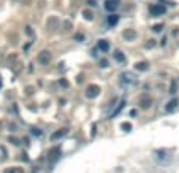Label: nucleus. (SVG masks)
<instances>
[{
  "label": "nucleus",
  "instance_id": "7",
  "mask_svg": "<svg viewBox=\"0 0 179 173\" xmlns=\"http://www.w3.org/2000/svg\"><path fill=\"white\" fill-rule=\"evenodd\" d=\"M177 105H179V102H177V100H176V99H174V100H171V102H170L168 105H166V106H165V111H168V113H171V111H173V110H174V108H176V106H177Z\"/></svg>",
  "mask_w": 179,
  "mask_h": 173
},
{
  "label": "nucleus",
  "instance_id": "4",
  "mask_svg": "<svg viewBox=\"0 0 179 173\" xmlns=\"http://www.w3.org/2000/svg\"><path fill=\"white\" fill-rule=\"evenodd\" d=\"M119 3H121V0H106V2H105V8L108 11H114L119 7Z\"/></svg>",
  "mask_w": 179,
  "mask_h": 173
},
{
  "label": "nucleus",
  "instance_id": "2",
  "mask_svg": "<svg viewBox=\"0 0 179 173\" xmlns=\"http://www.w3.org/2000/svg\"><path fill=\"white\" fill-rule=\"evenodd\" d=\"M98 94H100V87L97 84H91V86L86 89V95H87L89 99H95Z\"/></svg>",
  "mask_w": 179,
  "mask_h": 173
},
{
  "label": "nucleus",
  "instance_id": "3",
  "mask_svg": "<svg viewBox=\"0 0 179 173\" xmlns=\"http://www.w3.org/2000/svg\"><path fill=\"white\" fill-rule=\"evenodd\" d=\"M38 62L43 64V65L49 64V62H51V54H49L48 51H41L40 54H38Z\"/></svg>",
  "mask_w": 179,
  "mask_h": 173
},
{
  "label": "nucleus",
  "instance_id": "18",
  "mask_svg": "<svg viewBox=\"0 0 179 173\" xmlns=\"http://www.w3.org/2000/svg\"><path fill=\"white\" fill-rule=\"evenodd\" d=\"M152 29H154V32H160V30L163 29V26H162V24H155V26H154Z\"/></svg>",
  "mask_w": 179,
  "mask_h": 173
},
{
  "label": "nucleus",
  "instance_id": "19",
  "mask_svg": "<svg viewBox=\"0 0 179 173\" xmlns=\"http://www.w3.org/2000/svg\"><path fill=\"white\" fill-rule=\"evenodd\" d=\"M100 65H101V67H108V61H106V59H101V61H100Z\"/></svg>",
  "mask_w": 179,
  "mask_h": 173
},
{
  "label": "nucleus",
  "instance_id": "11",
  "mask_svg": "<svg viewBox=\"0 0 179 173\" xmlns=\"http://www.w3.org/2000/svg\"><path fill=\"white\" fill-rule=\"evenodd\" d=\"M3 173H24V170L19 168V167H10V168H7Z\"/></svg>",
  "mask_w": 179,
  "mask_h": 173
},
{
  "label": "nucleus",
  "instance_id": "24",
  "mask_svg": "<svg viewBox=\"0 0 179 173\" xmlns=\"http://www.w3.org/2000/svg\"><path fill=\"white\" fill-rule=\"evenodd\" d=\"M10 141H13L14 145H19V143H17V140H16V138H10Z\"/></svg>",
  "mask_w": 179,
  "mask_h": 173
},
{
  "label": "nucleus",
  "instance_id": "8",
  "mask_svg": "<svg viewBox=\"0 0 179 173\" xmlns=\"http://www.w3.org/2000/svg\"><path fill=\"white\" fill-rule=\"evenodd\" d=\"M67 132H68L67 129H60L59 132L52 133V137H51V138H52V140H57V138H60V137H65V135H67Z\"/></svg>",
  "mask_w": 179,
  "mask_h": 173
},
{
  "label": "nucleus",
  "instance_id": "9",
  "mask_svg": "<svg viewBox=\"0 0 179 173\" xmlns=\"http://www.w3.org/2000/svg\"><path fill=\"white\" fill-rule=\"evenodd\" d=\"M147 67H149V64H147V62H138V64L135 65V68H136V70H140V71H146Z\"/></svg>",
  "mask_w": 179,
  "mask_h": 173
},
{
  "label": "nucleus",
  "instance_id": "16",
  "mask_svg": "<svg viewBox=\"0 0 179 173\" xmlns=\"http://www.w3.org/2000/svg\"><path fill=\"white\" fill-rule=\"evenodd\" d=\"M122 129L125 130V132H130V130H132V126H130V124H127V122H124V124H122Z\"/></svg>",
  "mask_w": 179,
  "mask_h": 173
},
{
  "label": "nucleus",
  "instance_id": "5",
  "mask_svg": "<svg viewBox=\"0 0 179 173\" xmlns=\"http://www.w3.org/2000/svg\"><path fill=\"white\" fill-rule=\"evenodd\" d=\"M151 13H152V16H160L165 13V7L163 5H154L151 8Z\"/></svg>",
  "mask_w": 179,
  "mask_h": 173
},
{
  "label": "nucleus",
  "instance_id": "17",
  "mask_svg": "<svg viewBox=\"0 0 179 173\" xmlns=\"http://www.w3.org/2000/svg\"><path fill=\"white\" fill-rule=\"evenodd\" d=\"M84 17H86V19H89V21H91L92 17H94V14L91 13V11H87V10H86V11H84Z\"/></svg>",
  "mask_w": 179,
  "mask_h": 173
},
{
  "label": "nucleus",
  "instance_id": "13",
  "mask_svg": "<svg viewBox=\"0 0 179 173\" xmlns=\"http://www.w3.org/2000/svg\"><path fill=\"white\" fill-rule=\"evenodd\" d=\"M114 59L116 61H119V62H124L125 61V57H124V54L121 51H114Z\"/></svg>",
  "mask_w": 179,
  "mask_h": 173
},
{
  "label": "nucleus",
  "instance_id": "20",
  "mask_svg": "<svg viewBox=\"0 0 179 173\" xmlns=\"http://www.w3.org/2000/svg\"><path fill=\"white\" fill-rule=\"evenodd\" d=\"M154 45H155V40H149V43L146 45V48H152Z\"/></svg>",
  "mask_w": 179,
  "mask_h": 173
},
{
  "label": "nucleus",
  "instance_id": "12",
  "mask_svg": "<svg viewBox=\"0 0 179 173\" xmlns=\"http://www.w3.org/2000/svg\"><path fill=\"white\" fill-rule=\"evenodd\" d=\"M135 30H125L124 32V38H127V40H133L135 38Z\"/></svg>",
  "mask_w": 179,
  "mask_h": 173
},
{
  "label": "nucleus",
  "instance_id": "1",
  "mask_svg": "<svg viewBox=\"0 0 179 173\" xmlns=\"http://www.w3.org/2000/svg\"><path fill=\"white\" fill-rule=\"evenodd\" d=\"M121 83L125 86V84H133L135 83V75L130 73V71H124L121 75Z\"/></svg>",
  "mask_w": 179,
  "mask_h": 173
},
{
  "label": "nucleus",
  "instance_id": "14",
  "mask_svg": "<svg viewBox=\"0 0 179 173\" xmlns=\"http://www.w3.org/2000/svg\"><path fill=\"white\" fill-rule=\"evenodd\" d=\"M176 87H177V81H173L170 87V94H176Z\"/></svg>",
  "mask_w": 179,
  "mask_h": 173
},
{
  "label": "nucleus",
  "instance_id": "10",
  "mask_svg": "<svg viewBox=\"0 0 179 173\" xmlns=\"http://www.w3.org/2000/svg\"><path fill=\"white\" fill-rule=\"evenodd\" d=\"M117 22H119V16H117V14H111V16H108V24H109V26H116Z\"/></svg>",
  "mask_w": 179,
  "mask_h": 173
},
{
  "label": "nucleus",
  "instance_id": "21",
  "mask_svg": "<svg viewBox=\"0 0 179 173\" xmlns=\"http://www.w3.org/2000/svg\"><path fill=\"white\" fill-rule=\"evenodd\" d=\"M33 135H41V130H38V129H33Z\"/></svg>",
  "mask_w": 179,
  "mask_h": 173
},
{
  "label": "nucleus",
  "instance_id": "22",
  "mask_svg": "<svg viewBox=\"0 0 179 173\" xmlns=\"http://www.w3.org/2000/svg\"><path fill=\"white\" fill-rule=\"evenodd\" d=\"M60 84H62V86H65V87H68V83L65 81V80H60Z\"/></svg>",
  "mask_w": 179,
  "mask_h": 173
},
{
  "label": "nucleus",
  "instance_id": "15",
  "mask_svg": "<svg viewBox=\"0 0 179 173\" xmlns=\"http://www.w3.org/2000/svg\"><path fill=\"white\" fill-rule=\"evenodd\" d=\"M149 105H151V100H149V99H143V102H141L143 108H149Z\"/></svg>",
  "mask_w": 179,
  "mask_h": 173
},
{
  "label": "nucleus",
  "instance_id": "23",
  "mask_svg": "<svg viewBox=\"0 0 179 173\" xmlns=\"http://www.w3.org/2000/svg\"><path fill=\"white\" fill-rule=\"evenodd\" d=\"M89 5H91V7H95V5H97V3H95V0H89V2H87Z\"/></svg>",
  "mask_w": 179,
  "mask_h": 173
},
{
  "label": "nucleus",
  "instance_id": "6",
  "mask_svg": "<svg viewBox=\"0 0 179 173\" xmlns=\"http://www.w3.org/2000/svg\"><path fill=\"white\" fill-rule=\"evenodd\" d=\"M98 49L103 51V52H106V51L109 49V43H108L106 40H100V41H98Z\"/></svg>",
  "mask_w": 179,
  "mask_h": 173
}]
</instances>
